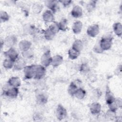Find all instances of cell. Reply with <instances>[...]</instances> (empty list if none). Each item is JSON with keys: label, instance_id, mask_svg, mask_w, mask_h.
<instances>
[{"label": "cell", "instance_id": "obj_17", "mask_svg": "<svg viewBox=\"0 0 122 122\" xmlns=\"http://www.w3.org/2000/svg\"><path fill=\"white\" fill-rule=\"evenodd\" d=\"M8 84L13 87L18 88L21 85V81L19 78L17 77H12L8 81Z\"/></svg>", "mask_w": 122, "mask_h": 122}, {"label": "cell", "instance_id": "obj_27", "mask_svg": "<svg viewBox=\"0 0 122 122\" xmlns=\"http://www.w3.org/2000/svg\"><path fill=\"white\" fill-rule=\"evenodd\" d=\"M85 95H86L85 91L81 88H79L76 91L74 94V96L78 99L81 100L83 98H84Z\"/></svg>", "mask_w": 122, "mask_h": 122}, {"label": "cell", "instance_id": "obj_19", "mask_svg": "<svg viewBox=\"0 0 122 122\" xmlns=\"http://www.w3.org/2000/svg\"><path fill=\"white\" fill-rule=\"evenodd\" d=\"M63 61V58L60 55H56L52 57L51 64L54 67H57L60 65Z\"/></svg>", "mask_w": 122, "mask_h": 122}, {"label": "cell", "instance_id": "obj_33", "mask_svg": "<svg viewBox=\"0 0 122 122\" xmlns=\"http://www.w3.org/2000/svg\"><path fill=\"white\" fill-rule=\"evenodd\" d=\"M96 1L95 0H92L90 1L87 5V10L89 12L92 11L96 7Z\"/></svg>", "mask_w": 122, "mask_h": 122}, {"label": "cell", "instance_id": "obj_22", "mask_svg": "<svg viewBox=\"0 0 122 122\" xmlns=\"http://www.w3.org/2000/svg\"><path fill=\"white\" fill-rule=\"evenodd\" d=\"M117 116L116 115V111L109 109L105 114V118L108 121H112L116 119Z\"/></svg>", "mask_w": 122, "mask_h": 122}, {"label": "cell", "instance_id": "obj_29", "mask_svg": "<svg viewBox=\"0 0 122 122\" xmlns=\"http://www.w3.org/2000/svg\"><path fill=\"white\" fill-rule=\"evenodd\" d=\"M14 65V62L9 59H6L4 60L3 62V67L7 69H10L12 68Z\"/></svg>", "mask_w": 122, "mask_h": 122}, {"label": "cell", "instance_id": "obj_32", "mask_svg": "<svg viewBox=\"0 0 122 122\" xmlns=\"http://www.w3.org/2000/svg\"><path fill=\"white\" fill-rule=\"evenodd\" d=\"M0 22H4L7 21L9 19V14L5 11H1L0 12Z\"/></svg>", "mask_w": 122, "mask_h": 122}, {"label": "cell", "instance_id": "obj_8", "mask_svg": "<svg viewBox=\"0 0 122 122\" xmlns=\"http://www.w3.org/2000/svg\"><path fill=\"white\" fill-rule=\"evenodd\" d=\"M99 27L97 24L91 25L87 30L88 35L91 37H95L99 33Z\"/></svg>", "mask_w": 122, "mask_h": 122}, {"label": "cell", "instance_id": "obj_7", "mask_svg": "<svg viewBox=\"0 0 122 122\" xmlns=\"http://www.w3.org/2000/svg\"><path fill=\"white\" fill-rule=\"evenodd\" d=\"M105 99L106 103L108 106L113 103L115 102V98L108 86H106Z\"/></svg>", "mask_w": 122, "mask_h": 122}, {"label": "cell", "instance_id": "obj_13", "mask_svg": "<svg viewBox=\"0 0 122 122\" xmlns=\"http://www.w3.org/2000/svg\"><path fill=\"white\" fill-rule=\"evenodd\" d=\"M53 13L50 10H46L42 15V19L45 22H51L54 21Z\"/></svg>", "mask_w": 122, "mask_h": 122}, {"label": "cell", "instance_id": "obj_5", "mask_svg": "<svg viewBox=\"0 0 122 122\" xmlns=\"http://www.w3.org/2000/svg\"><path fill=\"white\" fill-rule=\"evenodd\" d=\"M4 54L8 58V59L14 62L17 61L18 59L19 54L17 51L13 47L10 48V49L4 52Z\"/></svg>", "mask_w": 122, "mask_h": 122}, {"label": "cell", "instance_id": "obj_38", "mask_svg": "<svg viewBox=\"0 0 122 122\" xmlns=\"http://www.w3.org/2000/svg\"><path fill=\"white\" fill-rule=\"evenodd\" d=\"M59 2L61 3L64 5V6L66 7V6H68L69 4H70L71 1V0H60V1H59Z\"/></svg>", "mask_w": 122, "mask_h": 122}, {"label": "cell", "instance_id": "obj_20", "mask_svg": "<svg viewBox=\"0 0 122 122\" xmlns=\"http://www.w3.org/2000/svg\"><path fill=\"white\" fill-rule=\"evenodd\" d=\"M56 33L52 30L49 27L44 31V38L47 40H52L56 35Z\"/></svg>", "mask_w": 122, "mask_h": 122}, {"label": "cell", "instance_id": "obj_2", "mask_svg": "<svg viewBox=\"0 0 122 122\" xmlns=\"http://www.w3.org/2000/svg\"><path fill=\"white\" fill-rule=\"evenodd\" d=\"M52 57L51 55V51L50 50H48L45 51L41 58V62L42 65L45 67H48L51 63Z\"/></svg>", "mask_w": 122, "mask_h": 122}, {"label": "cell", "instance_id": "obj_36", "mask_svg": "<svg viewBox=\"0 0 122 122\" xmlns=\"http://www.w3.org/2000/svg\"><path fill=\"white\" fill-rule=\"evenodd\" d=\"M93 50L95 52L97 53H102L103 51L99 44H95L93 48Z\"/></svg>", "mask_w": 122, "mask_h": 122}, {"label": "cell", "instance_id": "obj_3", "mask_svg": "<svg viewBox=\"0 0 122 122\" xmlns=\"http://www.w3.org/2000/svg\"><path fill=\"white\" fill-rule=\"evenodd\" d=\"M35 64L26 66L23 69L25 78L26 79H30L34 77L35 75Z\"/></svg>", "mask_w": 122, "mask_h": 122}, {"label": "cell", "instance_id": "obj_35", "mask_svg": "<svg viewBox=\"0 0 122 122\" xmlns=\"http://www.w3.org/2000/svg\"><path fill=\"white\" fill-rule=\"evenodd\" d=\"M33 55V53L32 51L29 50L27 51L22 52V56L26 58L29 59L30 58H32Z\"/></svg>", "mask_w": 122, "mask_h": 122}, {"label": "cell", "instance_id": "obj_18", "mask_svg": "<svg viewBox=\"0 0 122 122\" xmlns=\"http://www.w3.org/2000/svg\"><path fill=\"white\" fill-rule=\"evenodd\" d=\"M48 101L47 96L43 93H39L36 95V102L41 105H43L47 103Z\"/></svg>", "mask_w": 122, "mask_h": 122}, {"label": "cell", "instance_id": "obj_25", "mask_svg": "<svg viewBox=\"0 0 122 122\" xmlns=\"http://www.w3.org/2000/svg\"><path fill=\"white\" fill-rule=\"evenodd\" d=\"M83 47V43L82 41L79 39L76 40L73 43L72 45V48L74 49L77 50V51L81 52L82 50Z\"/></svg>", "mask_w": 122, "mask_h": 122}, {"label": "cell", "instance_id": "obj_14", "mask_svg": "<svg viewBox=\"0 0 122 122\" xmlns=\"http://www.w3.org/2000/svg\"><path fill=\"white\" fill-rule=\"evenodd\" d=\"M71 13V16L74 18H79L82 15V8L79 5H76L72 9Z\"/></svg>", "mask_w": 122, "mask_h": 122}, {"label": "cell", "instance_id": "obj_37", "mask_svg": "<svg viewBox=\"0 0 122 122\" xmlns=\"http://www.w3.org/2000/svg\"><path fill=\"white\" fill-rule=\"evenodd\" d=\"M115 103L118 108H121L122 106V101L121 98H115Z\"/></svg>", "mask_w": 122, "mask_h": 122}, {"label": "cell", "instance_id": "obj_16", "mask_svg": "<svg viewBox=\"0 0 122 122\" xmlns=\"http://www.w3.org/2000/svg\"><path fill=\"white\" fill-rule=\"evenodd\" d=\"M26 66V62L22 59H18L17 61L14 62V68L15 70L20 71L22 69H24Z\"/></svg>", "mask_w": 122, "mask_h": 122}, {"label": "cell", "instance_id": "obj_6", "mask_svg": "<svg viewBox=\"0 0 122 122\" xmlns=\"http://www.w3.org/2000/svg\"><path fill=\"white\" fill-rule=\"evenodd\" d=\"M66 109L61 104H59L56 110V116L57 118L61 121L66 118L67 116Z\"/></svg>", "mask_w": 122, "mask_h": 122}, {"label": "cell", "instance_id": "obj_31", "mask_svg": "<svg viewBox=\"0 0 122 122\" xmlns=\"http://www.w3.org/2000/svg\"><path fill=\"white\" fill-rule=\"evenodd\" d=\"M32 11L35 13H39L43 9V6L40 3H36L32 6Z\"/></svg>", "mask_w": 122, "mask_h": 122}, {"label": "cell", "instance_id": "obj_28", "mask_svg": "<svg viewBox=\"0 0 122 122\" xmlns=\"http://www.w3.org/2000/svg\"><path fill=\"white\" fill-rule=\"evenodd\" d=\"M59 27L60 30H61L62 31H66L68 28L67 25H68V21L67 19H62L59 23Z\"/></svg>", "mask_w": 122, "mask_h": 122}, {"label": "cell", "instance_id": "obj_24", "mask_svg": "<svg viewBox=\"0 0 122 122\" xmlns=\"http://www.w3.org/2000/svg\"><path fill=\"white\" fill-rule=\"evenodd\" d=\"M68 57L71 60H75L78 58L80 54V52L74 49L72 47L68 51Z\"/></svg>", "mask_w": 122, "mask_h": 122}, {"label": "cell", "instance_id": "obj_26", "mask_svg": "<svg viewBox=\"0 0 122 122\" xmlns=\"http://www.w3.org/2000/svg\"><path fill=\"white\" fill-rule=\"evenodd\" d=\"M47 6L49 8L52 12V13H54L57 11L58 9V5L57 4V1H48L46 4Z\"/></svg>", "mask_w": 122, "mask_h": 122}, {"label": "cell", "instance_id": "obj_21", "mask_svg": "<svg viewBox=\"0 0 122 122\" xmlns=\"http://www.w3.org/2000/svg\"><path fill=\"white\" fill-rule=\"evenodd\" d=\"M113 30L115 34L118 37H121L122 34V25L120 22L115 23L113 25Z\"/></svg>", "mask_w": 122, "mask_h": 122}, {"label": "cell", "instance_id": "obj_23", "mask_svg": "<svg viewBox=\"0 0 122 122\" xmlns=\"http://www.w3.org/2000/svg\"><path fill=\"white\" fill-rule=\"evenodd\" d=\"M79 88L78 87V85L76 83L74 82H71L69 85L68 89V93L72 96H74V94Z\"/></svg>", "mask_w": 122, "mask_h": 122}, {"label": "cell", "instance_id": "obj_34", "mask_svg": "<svg viewBox=\"0 0 122 122\" xmlns=\"http://www.w3.org/2000/svg\"><path fill=\"white\" fill-rule=\"evenodd\" d=\"M49 27L52 30H53L56 33H58L60 30L59 29V24L58 23L56 22H54L53 21V23L50 25V26H49Z\"/></svg>", "mask_w": 122, "mask_h": 122}, {"label": "cell", "instance_id": "obj_11", "mask_svg": "<svg viewBox=\"0 0 122 122\" xmlns=\"http://www.w3.org/2000/svg\"><path fill=\"white\" fill-rule=\"evenodd\" d=\"M17 41V39L16 36L14 35L9 36L5 39L4 44L8 47L11 48L13 46H14Z\"/></svg>", "mask_w": 122, "mask_h": 122}, {"label": "cell", "instance_id": "obj_9", "mask_svg": "<svg viewBox=\"0 0 122 122\" xmlns=\"http://www.w3.org/2000/svg\"><path fill=\"white\" fill-rule=\"evenodd\" d=\"M3 92L4 94L6 95L8 97L15 98H16L18 95L19 90L18 88L11 87L10 88H8V89H6V90H4Z\"/></svg>", "mask_w": 122, "mask_h": 122}, {"label": "cell", "instance_id": "obj_15", "mask_svg": "<svg viewBox=\"0 0 122 122\" xmlns=\"http://www.w3.org/2000/svg\"><path fill=\"white\" fill-rule=\"evenodd\" d=\"M82 23L80 20H77L74 22L72 26L73 32L76 34L80 33L82 29Z\"/></svg>", "mask_w": 122, "mask_h": 122}, {"label": "cell", "instance_id": "obj_4", "mask_svg": "<svg viewBox=\"0 0 122 122\" xmlns=\"http://www.w3.org/2000/svg\"><path fill=\"white\" fill-rule=\"evenodd\" d=\"M46 74V69L42 65H36L34 78L40 80L43 78Z\"/></svg>", "mask_w": 122, "mask_h": 122}, {"label": "cell", "instance_id": "obj_30", "mask_svg": "<svg viewBox=\"0 0 122 122\" xmlns=\"http://www.w3.org/2000/svg\"><path fill=\"white\" fill-rule=\"evenodd\" d=\"M90 68L87 63H83L80 67V71L83 74H86L89 72Z\"/></svg>", "mask_w": 122, "mask_h": 122}, {"label": "cell", "instance_id": "obj_10", "mask_svg": "<svg viewBox=\"0 0 122 122\" xmlns=\"http://www.w3.org/2000/svg\"><path fill=\"white\" fill-rule=\"evenodd\" d=\"M90 112L93 115L98 114L100 113L101 111V105L98 102H93L89 106Z\"/></svg>", "mask_w": 122, "mask_h": 122}, {"label": "cell", "instance_id": "obj_1", "mask_svg": "<svg viewBox=\"0 0 122 122\" xmlns=\"http://www.w3.org/2000/svg\"><path fill=\"white\" fill-rule=\"evenodd\" d=\"M102 50L107 51L111 49L112 44V37L111 34H106L102 37L99 43Z\"/></svg>", "mask_w": 122, "mask_h": 122}, {"label": "cell", "instance_id": "obj_12", "mask_svg": "<svg viewBox=\"0 0 122 122\" xmlns=\"http://www.w3.org/2000/svg\"><path fill=\"white\" fill-rule=\"evenodd\" d=\"M31 43L27 40H22L19 43V47L22 52L30 50Z\"/></svg>", "mask_w": 122, "mask_h": 122}]
</instances>
